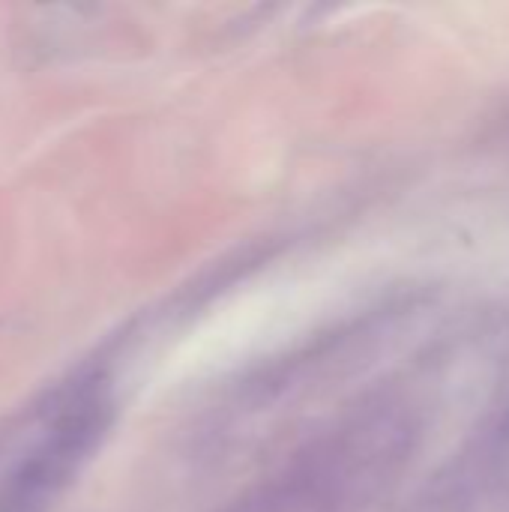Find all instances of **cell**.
I'll use <instances>...</instances> for the list:
<instances>
[{
	"instance_id": "6da1fadb",
	"label": "cell",
	"mask_w": 509,
	"mask_h": 512,
	"mask_svg": "<svg viewBox=\"0 0 509 512\" xmlns=\"http://www.w3.org/2000/svg\"><path fill=\"white\" fill-rule=\"evenodd\" d=\"M114 417L108 381L75 372L0 420V512H51Z\"/></svg>"
}]
</instances>
